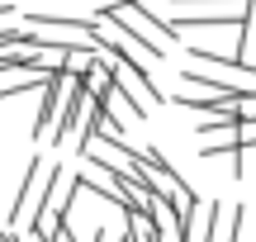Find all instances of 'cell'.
I'll use <instances>...</instances> for the list:
<instances>
[{"instance_id": "cell-1", "label": "cell", "mask_w": 256, "mask_h": 242, "mask_svg": "<svg viewBox=\"0 0 256 242\" xmlns=\"http://www.w3.org/2000/svg\"><path fill=\"white\" fill-rule=\"evenodd\" d=\"M66 86H72V66H52V76H48V86H43V100H38V119H34V138H38V142L57 128V114H62Z\"/></svg>"}, {"instance_id": "cell-2", "label": "cell", "mask_w": 256, "mask_h": 242, "mask_svg": "<svg viewBox=\"0 0 256 242\" xmlns=\"http://www.w3.org/2000/svg\"><path fill=\"white\" fill-rule=\"evenodd\" d=\"M48 162L43 157H34L28 162V171H24V180H19V190H14V200H10V224L14 218H28L34 224V214H38V200H43V186H48Z\"/></svg>"}, {"instance_id": "cell-3", "label": "cell", "mask_w": 256, "mask_h": 242, "mask_svg": "<svg viewBox=\"0 0 256 242\" xmlns=\"http://www.w3.org/2000/svg\"><path fill=\"white\" fill-rule=\"evenodd\" d=\"M242 238V204H232V209H223L218 200L209 204V238L204 242H238Z\"/></svg>"}, {"instance_id": "cell-4", "label": "cell", "mask_w": 256, "mask_h": 242, "mask_svg": "<svg viewBox=\"0 0 256 242\" xmlns=\"http://www.w3.org/2000/svg\"><path fill=\"white\" fill-rule=\"evenodd\" d=\"M238 62L256 72V0H252L247 19H242V34H238Z\"/></svg>"}, {"instance_id": "cell-5", "label": "cell", "mask_w": 256, "mask_h": 242, "mask_svg": "<svg viewBox=\"0 0 256 242\" xmlns=\"http://www.w3.org/2000/svg\"><path fill=\"white\" fill-rule=\"evenodd\" d=\"M48 76H52V72H19L14 81H5V86H0V100H10V95H24V90H43V86H48Z\"/></svg>"}, {"instance_id": "cell-6", "label": "cell", "mask_w": 256, "mask_h": 242, "mask_svg": "<svg viewBox=\"0 0 256 242\" xmlns=\"http://www.w3.org/2000/svg\"><path fill=\"white\" fill-rule=\"evenodd\" d=\"M232 176L238 180H256V148H238L232 152Z\"/></svg>"}, {"instance_id": "cell-7", "label": "cell", "mask_w": 256, "mask_h": 242, "mask_svg": "<svg viewBox=\"0 0 256 242\" xmlns=\"http://www.w3.org/2000/svg\"><path fill=\"white\" fill-rule=\"evenodd\" d=\"M119 242H133V233H124V238H119Z\"/></svg>"}]
</instances>
